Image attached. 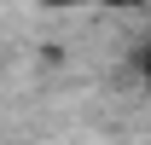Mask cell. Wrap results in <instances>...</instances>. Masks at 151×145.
<instances>
[{"mask_svg":"<svg viewBox=\"0 0 151 145\" xmlns=\"http://www.w3.org/2000/svg\"><path fill=\"white\" fill-rule=\"evenodd\" d=\"M93 6H145V0H93Z\"/></svg>","mask_w":151,"mask_h":145,"instance_id":"cell-1","label":"cell"},{"mask_svg":"<svg viewBox=\"0 0 151 145\" xmlns=\"http://www.w3.org/2000/svg\"><path fill=\"white\" fill-rule=\"evenodd\" d=\"M47 6H93V0H47Z\"/></svg>","mask_w":151,"mask_h":145,"instance_id":"cell-2","label":"cell"}]
</instances>
